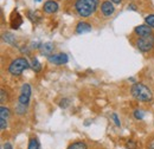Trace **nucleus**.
Listing matches in <instances>:
<instances>
[{"label": "nucleus", "mask_w": 154, "mask_h": 149, "mask_svg": "<svg viewBox=\"0 0 154 149\" xmlns=\"http://www.w3.org/2000/svg\"><path fill=\"white\" fill-rule=\"evenodd\" d=\"M100 0H76L75 10L81 17H89L96 11Z\"/></svg>", "instance_id": "1"}, {"label": "nucleus", "mask_w": 154, "mask_h": 149, "mask_svg": "<svg viewBox=\"0 0 154 149\" xmlns=\"http://www.w3.org/2000/svg\"><path fill=\"white\" fill-rule=\"evenodd\" d=\"M131 93L135 99L141 102H149L153 98L152 91L142 83H134L131 88Z\"/></svg>", "instance_id": "2"}, {"label": "nucleus", "mask_w": 154, "mask_h": 149, "mask_svg": "<svg viewBox=\"0 0 154 149\" xmlns=\"http://www.w3.org/2000/svg\"><path fill=\"white\" fill-rule=\"evenodd\" d=\"M30 63L26 58L24 57H19V58H16L13 59L10 65H8V72L13 76H20L25 70H27L30 68Z\"/></svg>", "instance_id": "3"}, {"label": "nucleus", "mask_w": 154, "mask_h": 149, "mask_svg": "<svg viewBox=\"0 0 154 149\" xmlns=\"http://www.w3.org/2000/svg\"><path fill=\"white\" fill-rule=\"evenodd\" d=\"M136 47L141 51V52H148L154 47V36H145L137 39L136 41Z\"/></svg>", "instance_id": "4"}, {"label": "nucleus", "mask_w": 154, "mask_h": 149, "mask_svg": "<svg viewBox=\"0 0 154 149\" xmlns=\"http://www.w3.org/2000/svg\"><path fill=\"white\" fill-rule=\"evenodd\" d=\"M30 98H31V87H30V84L25 83V84H23V87H21L18 102H19L20 104H24V105L27 107L29 103H30Z\"/></svg>", "instance_id": "5"}, {"label": "nucleus", "mask_w": 154, "mask_h": 149, "mask_svg": "<svg viewBox=\"0 0 154 149\" xmlns=\"http://www.w3.org/2000/svg\"><path fill=\"white\" fill-rule=\"evenodd\" d=\"M69 60L68 55L66 53H56V55H51L49 57V62L52 63V64H56V65H63V64H66Z\"/></svg>", "instance_id": "6"}, {"label": "nucleus", "mask_w": 154, "mask_h": 149, "mask_svg": "<svg viewBox=\"0 0 154 149\" xmlns=\"http://www.w3.org/2000/svg\"><path fill=\"white\" fill-rule=\"evenodd\" d=\"M101 12L103 13V16L106 17H110L114 12H115V8H114V5L112 1L109 0H104L101 5Z\"/></svg>", "instance_id": "7"}, {"label": "nucleus", "mask_w": 154, "mask_h": 149, "mask_svg": "<svg viewBox=\"0 0 154 149\" xmlns=\"http://www.w3.org/2000/svg\"><path fill=\"white\" fill-rule=\"evenodd\" d=\"M135 35L140 36V37H145V36H149V35H153L152 33V29L149 25H139L134 29Z\"/></svg>", "instance_id": "8"}, {"label": "nucleus", "mask_w": 154, "mask_h": 149, "mask_svg": "<svg viewBox=\"0 0 154 149\" xmlns=\"http://www.w3.org/2000/svg\"><path fill=\"white\" fill-rule=\"evenodd\" d=\"M43 10H44L45 13H49V14L56 13L58 11V4L56 1H54V0H48V1L44 4Z\"/></svg>", "instance_id": "9"}, {"label": "nucleus", "mask_w": 154, "mask_h": 149, "mask_svg": "<svg viewBox=\"0 0 154 149\" xmlns=\"http://www.w3.org/2000/svg\"><path fill=\"white\" fill-rule=\"evenodd\" d=\"M21 24H23V18L19 14V12L18 11H13V13L11 16V27L17 30Z\"/></svg>", "instance_id": "10"}, {"label": "nucleus", "mask_w": 154, "mask_h": 149, "mask_svg": "<svg viewBox=\"0 0 154 149\" xmlns=\"http://www.w3.org/2000/svg\"><path fill=\"white\" fill-rule=\"evenodd\" d=\"M91 31V25L85 23V21H79L76 25V33L77 35H83V33H88Z\"/></svg>", "instance_id": "11"}, {"label": "nucleus", "mask_w": 154, "mask_h": 149, "mask_svg": "<svg viewBox=\"0 0 154 149\" xmlns=\"http://www.w3.org/2000/svg\"><path fill=\"white\" fill-rule=\"evenodd\" d=\"M55 49V45L52 43H45L40 46V53L43 56H46V57H50L52 55V51Z\"/></svg>", "instance_id": "12"}, {"label": "nucleus", "mask_w": 154, "mask_h": 149, "mask_svg": "<svg viewBox=\"0 0 154 149\" xmlns=\"http://www.w3.org/2000/svg\"><path fill=\"white\" fill-rule=\"evenodd\" d=\"M66 149H88V147H87L85 142H83V141H76V142H72Z\"/></svg>", "instance_id": "13"}, {"label": "nucleus", "mask_w": 154, "mask_h": 149, "mask_svg": "<svg viewBox=\"0 0 154 149\" xmlns=\"http://www.w3.org/2000/svg\"><path fill=\"white\" fill-rule=\"evenodd\" d=\"M39 148H40V144H39L38 138H36V137L30 138V142H29V147H27V149H39Z\"/></svg>", "instance_id": "14"}, {"label": "nucleus", "mask_w": 154, "mask_h": 149, "mask_svg": "<svg viewBox=\"0 0 154 149\" xmlns=\"http://www.w3.org/2000/svg\"><path fill=\"white\" fill-rule=\"evenodd\" d=\"M10 116H11V110L8 108L1 105V108H0V118H6L7 120Z\"/></svg>", "instance_id": "15"}, {"label": "nucleus", "mask_w": 154, "mask_h": 149, "mask_svg": "<svg viewBox=\"0 0 154 149\" xmlns=\"http://www.w3.org/2000/svg\"><path fill=\"white\" fill-rule=\"evenodd\" d=\"M31 68L33 69V71H35V72H39V71L42 70V64L39 63L37 58H33V59H32V64H31Z\"/></svg>", "instance_id": "16"}, {"label": "nucleus", "mask_w": 154, "mask_h": 149, "mask_svg": "<svg viewBox=\"0 0 154 149\" xmlns=\"http://www.w3.org/2000/svg\"><path fill=\"white\" fill-rule=\"evenodd\" d=\"M4 40H5L6 43H8V44H14V43H16V38H14V36H13L12 33H6V35H4Z\"/></svg>", "instance_id": "17"}, {"label": "nucleus", "mask_w": 154, "mask_h": 149, "mask_svg": "<svg viewBox=\"0 0 154 149\" xmlns=\"http://www.w3.org/2000/svg\"><path fill=\"white\" fill-rule=\"evenodd\" d=\"M145 21L147 25H149L151 27L154 29V14H148L146 18H145Z\"/></svg>", "instance_id": "18"}, {"label": "nucleus", "mask_w": 154, "mask_h": 149, "mask_svg": "<svg viewBox=\"0 0 154 149\" xmlns=\"http://www.w3.org/2000/svg\"><path fill=\"white\" fill-rule=\"evenodd\" d=\"M16 111L18 115H24L25 111H26V105H24V104H18L17 105V108H16Z\"/></svg>", "instance_id": "19"}, {"label": "nucleus", "mask_w": 154, "mask_h": 149, "mask_svg": "<svg viewBox=\"0 0 154 149\" xmlns=\"http://www.w3.org/2000/svg\"><path fill=\"white\" fill-rule=\"evenodd\" d=\"M69 104H70V99H69V98H63V99H60V102H59V107L63 108V109L68 108Z\"/></svg>", "instance_id": "20"}, {"label": "nucleus", "mask_w": 154, "mask_h": 149, "mask_svg": "<svg viewBox=\"0 0 154 149\" xmlns=\"http://www.w3.org/2000/svg\"><path fill=\"white\" fill-rule=\"evenodd\" d=\"M133 115H134V117L136 118V120H142V118L145 117V114H143V111H142V110H139V109L134 110Z\"/></svg>", "instance_id": "21"}, {"label": "nucleus", "mask_w": 154, "mask_h": 149, "mask_svg": "<svg viewBox=\"0 0 154 149\" xmlns=\"http://www.w3.org/2000/svg\"><path fill=\"white\" fill-rule=\"evenodd\" d=\"M7 128V120L6 118H0V129L5 130Z\"/></svg>", "instance_id": "22"}, {"label": "nucleus", "mask_w": 154, "mask_h": 149, "mask_svg": "<svg viewBox=\"0 0 154 149\" xmlns=\"http://www.w3.org/2000/svg\"><path fill=\"white\" fill-rule=\"evenodd\" d=\"M1 96H0V101H1V103H4L6 99H7V93H5V90L4 89H1Z\"/></svg>", "instance_id": "23"}, {"label": "nucleus", "mask_w": 154, "mask_h": 149, "mask_svg": "<svg viewBox=\"0 0 154 149\" xmlns=\"http://www.w3.org/2000/svg\"><path fill=\"white\" fill-rule=\"evenodd\" d=\"M112 117H113V120H114V122H115L116 126H117V127H120V126H121V122H120V120H119L117 115H116V114H113V115H112Z\"/></svg>", "instance_id": "24"}, {"label": "nucleus", "mask_w": 154, "mask_h": 149, "mask_svg": "<svg viewBox=\"0 0 154 149\" xmlns=\"http://www.w3.org/2000/svg\"><path fill=\"white\" fill-rule=\"evenodd\" d=\"M4 149H13V148H12V144L10 142H6L5 146H4Z\"/></svg>", "instance_id": "25"}, {"label": "nucleus", "mask_w": 154, "mask_h": 149, "mask_svg": "<svg viewBox=\"0 0 154 149\" xmlns=\"http://www.w3.org/2000/svg\"><path fill=\"white\" fill-rule=\"evenodd\" d=\"M148 149H154V140L149 141V143H148Z\"/></svg>", "instance_id": "26"}, {"label": "nucleus", "mask_w": 154, "mask_h": 149, "mask_svg": "<svg viewBox=\"0 0 154 149\" xmlns=\"http://www.w3.org/2000/svg\"><path fill=\"white\" fill-rule=\"evenodd\" d=\"M128 10H132V11H136V6L135 5H128Z\"/></svg>", "instance_id": "27"}, {"label": "nucleus", "mask_w": 154, "mask_h": 149, "mask_svg": "<svg viewBox=\"0 0 154 149\" xmlns=\"http://www.w3.org/2000/svg\"><path fill=\"white\" fill-rule=\"evenodd\" d=\"M110 1H112L113 4H120V2L122 1V0H110Z\"/></svg>", "instance_id": "28"}, {"label": "nucleus", "mask_w": 154, "mask_h": 149, "mask_svg": "<svg viewBox=\"0 0 154 149\" xmlns=\"http://www.w3.org/2000/svg\"><path fill=\"white\" fill-rule=\"evenodd\" d=\"M36 1H40V0H36Z\"/></svg>", "instance_id": "29"}]
</instances>
